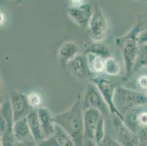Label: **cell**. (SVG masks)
I'll list each match as a JSON object with an SVG mask.
<instances>
[{"label":"cell","instance_id":"1","mask_svg":"<svg viewBox=\"0 0 147 146\" xmlns=\"http://www.w3.org/2000/svg\"><path fill=\"white\" fill-rule=\"evenodd\" d=\"M54 121L65 130L76 146H84V110L81 95L78 94L74 104L66 111L54 116Z\"/></svg>","mask_w":147,"mask_h":146},{"label":"cell","instance_id":"2","mask_svg":"<svg viewBox=\"0 0 147 146\" xmlns=\"http://www.w3.org/2000/svg\"><path fill=\"white\" fill-rule=\"evenodd\" d=\"M146 102V96L141 92L123 86L116 88L113 102L121 116H125L128 112L145 104Z\"/></svg>","mask_w":147,"mask_h":146},{"label":"cell","instance_id":"3","mask_svg":"<svg viewBox=\"0 0 147 146\" xmlns=\"http://www.w3.org/2000/svg\"><path fill=\"white\" fill-rule=\"evenodd\" d=\"M136 32L137 29H133L125 37L118 38L116 41L117 45L121 49V54L127 76L130 75L138 53V40L136 37Z\"/></svg>","mask_w":147,"mask_h":146},{"label":"cell","instance_id":"4","mask_svg":"<svg viewBox=\"0 0 147 146\" xmlns=\"http://www.w3.org/2000/svg\"><path fill=\"white\" fill-rule=\"evenodd\" d=\"M111 115L113 138L121 146H138V136L128 127L125 120L117 115Z\"/></svg>","mask_w":147,"mask_h":146},{"label":"cell","instance_id":"5","mask_svg":"<svg viewBox=\"0 0 147 146\" xmlns=\"http://www.w3.org/2000/svg\"><path fill=\"white\" fill-rule=\"evenodd\" d=\"M81 103L84 111L93 108L98 110L103 116L111 113L110 109L100 94V91L92 82L88 83L86 92L84 99L81 100Z\"/></svg>","mask_w":147,"mask_h":146},{"label":"cell","instance_id":"6","mask_svg":"<svg viewBox=\"0 0 147 146\" xmlns=\"http://www.w3.org/2000/svg\"><path fill=\"white\" fill-rule=\"evenodd\" d=\"M108 31V21L100 7L94 8L89 22V32L92 40L100 42L105 39Z\"/></svg>","mask_w":147,"mask_h":146},{"label":"cell","instance_id":"7","mask_svg":"<svg viewBox=\"0 0 147 146\" xmlns=\"http://www.w3.org/2000/svg\"><path fill=\"white\" fill-rule=\"evenodd\" d=\"M91 82L93 83L98 88V90L100 91V94H101L104 100L110 109L111 114L117 115L120 118L125 120L124 116L120 114L114 105L113 99H114L116 88H115L114 84L112 83V81H111L110 80H108V79L103 78V77H91Z\"/></svg>","mask_w":147,"mask_h":146},{"label":"cell","instance_id":"8","mask_svg":"<svg viewBox=\"0 0 147 146\" xmlns=\"http://www.w3.org/2000/svg\"><path fill=\"white\" fill-rule=\"evenodd\" d=\"M102 113L97 109H87L84 111V138L85 143H91L96 145L95 133L98 121Z\"/></svg>","mask_w":147,"mask_h":146},{"label":"cell","instance_id":"9","mask_svg":"<svg viewBox=\"0 0 147 146\" xmlns=\"http://www.w3.org/2000/svg\"><path fill=\"white\" fill-rule=\"evenodd\" d=\"M67 13L70 18L81 26L89 24L93 11L90 5L81 0L71 1V6L68 8Z\"/></svg>","mask_w":147,"mask_h":146},{"label":"cell","instance_id":"10","mask_svg":"<svg viewBox=\"0 0 147 146\" xmlns=\"http://www.w3.org/2000/svg\"><path fill=\"white\" fill-rule=\"evenodd\" d=\"M10 102L13 112V122L16 123L21 119L26 118L30 112V106L26 96L20 92L13 91L10 92Z\"/></svg>","mask_w":147,"mask_h":146},{"label":"cell","instance_id":"11","mask_svg":"<svg viewBox=\"0 0 147 146\" xmlns=\"http://www.w3.org/2000/svg\"><path fill=\"white\" fill-rule=\"evenodd\" d=\"M40 122L42 128L44 140L51 137L56 132V124L54 121V116L46 108H40L37 109Z\"/></svg>","mask_w":147,"mask_h":146},{"label":"cell","instance_id":"12","mask_svg":"<svg viewBox=\"0 0 147 146\" xmlns=\"http://www.w3.org/2000/svg\"><path fill=\"white\" fill-rule=\"evenodd\" d=\"M67 65L69 66L72 73L81 80H86L92 73L88 67L86 56H83L81 53H78Z\"/></svg>","mask_w":147,"mask_h":146},{"label":"cell","instance_id":"13","mask_svg":"<svg viewBox=\"0 0 147 146\" xmlns=\"http://www.w3.org/2000/svg\"><path fill=\"white\" fill-rule=\"evenodd\" d=\"M37 146H76L71 137L59 126L56 124L55 134L47 140H44Z\"/></svg>","mask_w":147,"mask_h":146},{"label":"cell","instance_id":"14","mask_svg":"<svg viewBox=\"0 0 147 146\" xmlns=\"http://www.w3.org/2000/svg\"><path fill=\"white\" fill-rule=\"evenodd\" d=\"M32 136L37 145L44 140V136L37 110H31L26 116Z\"/></svg>","mask_w":147,"mask_h":146},{"label":"cell","instance_id":"15","mask_svg":"<svg viewBox=\"0 0 147 146\" xmlns=\"http://www.w3.org/2000/svg\"><path fill=\"white\" fill-rule=\"evenodd\" d=\"M79 53V48L73 42H66L59 49V58L61 64H67Z\"/></svg>","mask_w":147,"mask_h":146},{"label":"cell","instance_id":"16","mask_svg":"<svg viewBox=\"0 0 147 146\" xmlns=\"http://www.w3.org/2000/svg\"><path fill=\"white\" fill-rule=\"evenodd\" d=\"M13 133L18 142H23L33 138L26 118L18 120L13 124ZM34 139V138H33Z\"/></svg>","mask_w":147,"mask_h":146},{"label":"cell","instance_id":"17","mask_svg":"<svg viewBox=\"0 0 147 146\" xmlns=\"http://www.w3.org/2000/svg\"><path fill=\"white\" fill-rule=\"evenodd\" d=\"M85 56L87 61L88 67L92 73H101L104 72L105 59L90 51L86 52Z\"/></svg>","mask_w":147,"mask_h":146},{"label":"cell","instance_id":"18","mask_svg":"<svg viewBox=\"0 0 147 146\" xmlns=\"http://www.w3.org/2000/svg\"><path fill=\"white\" fill-rule=\"evenodd\" d=\"M119 63L113 57L105 59V72L107 75L111 76H115L119 73L120 72Z\"/></svg>","mask_w":147,"mask_h":146},{"label":"cell","instance_id":"19","mask_svg":"<svg viewBox=\"0 0 147 146\" xmlns=\"http://www.w3.org/2000/svg\"><path fill=\"white\" fill-rule=\"evenodd\" d=\"M88 51L95 53V54L101 56L104 59H107L111 57V52L108 47L102 44H94L90 48V50H89Z\"/></svg>","mask_w":147,"mask_h":146},{"label":"cell","instance_id":"20","mask_svg":"<svg viewBox=\"0 0 147 146\" xmlns=\"http://www.w3.org/2000/svg\"><path fill=\"white\" fill-rule=\"evenodd\" d=\"M106 132H105V121L104 116H102L100 117V120L98 121L97 129H96L95 133V143L96 145H98L100 142L103 140L105 137Z\"/></svg>","mask_w":147,"mask_h":146},{"label":"cell","instance_id":"21","mask_svg":"<svg viewBox=\"0 0 147 146\" xmlns=\"http://www.w3.org/2000/svg\"><path fill=\"white\" fill-rule=\"evenodd\" d=\"M28 103L32 110L38 109V107L42 104V97L37 92H32L26 96Z\"/></svg>","mask_w":147,"mask_h":146},{"label":"cell","instance_id":"22","mask_svg":"<svg viewBox=\"0 0 147 146\" xmlns=\"http://www.w3.org/2000/svg\"><path fill=\"white\" fill-rule=\"evenodd\" d=\"M96 146H121L117 140L113 137V136L109 134L105 135L103 140Z\"/></svg>","mask_w":147,"mask_h":146},{"label":"cell","instance_id":"23","mask_svg":"<svg viewBox=\"0 0 147 146\" xmlns=\"http://www.w3.org/2000/svg\"><path fill=\"white\" fill-rule=\"evenodd\" d=\"M138 85L140 88L143 89H146L147 90V76L142 75L139 77L137 80Z\"/></svg>","mask_w":147,"mask_h":146},{"label":"cell","instance_id":"24","mask_svg":"<svg viewBox=\"0 0 147 146\" xmlns=\"http://www.w3.org/2000/svg\"><path fill=\"white\" fill-rule=\"evenodd\" d=\"M18 146H37V144L33 138L29 139L23 142H18Z\"/></svg>","mask_w":147,"mask_h":146},{"label":"cell","instance_id":"25","mask_svg":"<svg viewBox=\"0 0 147 146\" xmlns=\"http://www.w3.org/2000/svg\"><path fill=\"white\" fill-rule=\"evenodd\" d=\"M0 15H0V17H1V26H3L7 21V16L4 13H2V11H1Z\"/></svg>","mask_w":147,"mask_h":146},{"label":"cell","instance_id":"26","mask_svg":"<svg viewBox=\"0 0 147 146\" xmlns=\"http://www.w3.org/2000/svg\"><path fill=\"white\" fill-rule=\"evenodd\" d=\"M138 146H147V142H146V143H139Z\"/></svg>","mask_w":147,"mask_h":146}]
</instances>
